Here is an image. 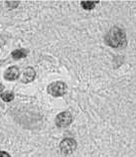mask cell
I'll return each mask as SVG.
<instances>
[{
	"instance_id": "obj_8",
	"label": "cell",
	"mask_w": 136,
	"mask_h": 157,
	"mask_svg": "<svg viewBox=\"0 0 136 157\" xmlns=\"http://www.w3.org/2000/svg\"><path fill=\"white\" fill-rule=\"evenodd\" d=\"M1 98H2V101H6V102H10L14 100V94L12 93V92H4L1 94Z\"/></svg>"
},
{
	"instance_id": "obj_6",
	"label": "cell",
	"mask_w": 136,
	"mask_h": 157,
	"mask_svg": "<svg viewBox=\"0 0 136 157\" xmlns=\"http://www.w3.org/2000/svg\"><path fill=\"white\" fill-rule=\"evenodd\" d=\"M36 77V72L34 71L33 68H27L24 70L23 74L21 75V81L23 82H30L35 78Z\"/></svg>"
},
{
	"instance_id": "obj_9",
	"label": "cell",
	"mask_w": 136,
	"mask_h": 157,
	"mask_svg": "<svg viewBox=\"0 0 136 157\" xmlns=\"http://www.w3.org/2000/svg\"><path fill=\"white\" fill-rule=\"evenodd\" d=\"M97 3H98L97 1H81V2L82 8H84V9H86V10H92Z\"/></svg>"
},
{
	"instance_id": "obj_1",
	"label": "cell",
	"mask_w": 136,
	"mask_h": 157,
	"mask_svg": "<svg viewBox=\"0 0 136 157\" xmlns=\"http://www.w3.org/2000/svg\"><path fill=\"white\" fill-rule=\"evenodd\" d=\"M105 42L112 48H122L126 45V35L120 28L114 27L108 33Z\"/></svg>"
},
{
	"instance_id": "obj_5",
	"label": "cell",
	"mask_w": 136,
	"mask_h": 157,
	"mask_svg": "<svg viewBox=\"0 0 136 157\" xmlns=\"http://www.w3.org/2000/svg\"><path fill=\"white\" fill-rule=\"evenodd\" d=\"M20 77V71L17 67H10L8 68L4 73V78L7 81H16Z\"/></svg>"
},
{
	"instance_id": "obj_4",
	"label": "cell",
	"mask_w": 136,
	"mask_h": 157,
	"mask_svg": "<svg viewBox=\"0 0 136 157\" xmlns=\"http://www.w3.org/2000/svg\"><path fill=\"white\" fill-rule=\"evenodd\" d=\"M73 121V117L69 111H63L57 115L56 124L59 127H66L70 125Z\"/></svg>"
},
{
	"instance_id": "obj_7",
	"label": "cell",
	"mask_w": 136,
	"mask_h": 157,
	"mask_svg": "<svg viewBox=\"0 0 136 157\" xmlns=\"http://www.w3.org/2000/svg\"><path fill=\"white\" fill-rule=\"evenodd\" d=\"M27 54H28V51L24 50V49H18V50H15L12 52V57L16 60H19V59L25 58L27 56Z\"/></svg>"
},
{
	"instance_id": "obj_2",
	"label": "cell",
	"mask_w": 136,
	"mask_h": 157,
	"mask_svg": "<svg viewBox=\"0 0 136 157\" xmlns=\"http://www.w3.org/2000/svg\"><path fill=\"white\" fill-rule=\"evenodd\" d=\"M48 94L53 97H62L67 93L68 86L63 82H54L48 86Z\"/></svg>"
},
{
	"instance_id": "obj_10",
	"label": "cell",
	"mask_w": 136,
	"mask_h": 157,
	"mask_svg": "<svg viewBox=\"0 0 136 157\" xmlns=\"http://www.w3.org/2000/svg\"><path fill=\"white\" fill-rule=\"evenodd\" d=\"M0 157H11L9 153H7L5 151H0Z\"/></svg>"
},
{
	"instance_id": "obj_11",
	"label": "cell",
	"mask_w": 136,
	"mask_h": 157,
	"mask_svg": "<svg viewBox=\"0 0 136 157\" xmlns=\"http://www.w3.org/2000/svg\"><path fill=\"white\" fill-rule=\"evenodd\" d=\"M3 89H4V86H3V85L1 84V82H0V92H2Z\"/></svg>"
},
{
	"instance_id": "obj_3",
	"label": "cell",
	"mask_w": 136,
	"mask_h": 157,
	"mask_svg": "<svg viewBox=\"0 0 136 157\" xmlns=\"http://www.w3.org/2000/svg\"><path fill=\"white\" fill-rule=\"evenodd\" d=\"M61 150L65 154H71L77 148V141L73 138H66L60 144Z\"/></svg>"
}]
</instances>
